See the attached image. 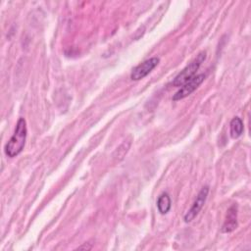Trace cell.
<instances>
[{
    "instance_id": "cell-1",
    "label": "cell",
    "mask_w": 251,
    "mask_h": 251,
    "mask_svg": "<svg viewBox=\"0 0 251 251\" xmlns=\"http://www.w3.org/2000/svg\"><path fill=\"white\" fill-rule=\"evenodd\" d=\"M26 135H27L26 122L24 118H20L15 127L14 134L11 136V138L8 140V142L4 147L5 154L10 158H14L18 156L25 147Z\"/></svg>"
},
{
    "instance_id": "cell-2",
    "label": "cell",
    "mask_w": 251,
    "mask_h": 251,
    "mask_svg": "<svg viewBox=\"0 0 251 251\" xmlns=\"http://www.w3.org/2000/svg\"><path fill=\"white\" fill-rule=\"evenodd\" d=\"M205 59L206 52H200L192 62H190L184 69H182V71H180V73L177 74V75L172 81V84L174 86H182L185 82L193 78L196 75V72L198 71L201 64L205 61Z\"/></svg>"
},
{
    "instance_id": "cell-3",
    "label": "cell",
    "mask_w": 251,
    "mask_h": 251,
    "mask_svg": "<svg viewBox=\"0 0 251 251\" xmlns=\"http://www.w3.org/2000/svg\"><path fill=\"white\" fill-rule=\"evenodd\" d=\"M160 59L157 57L149 58L136 67H134L130 73V78L132 80H140L148 75L159 64Z\"/></svg>"
},
{
    "instance_id": "cell-4",
    "label": "cell",
    "mask_w": 251,
    "mask_h": 251,
    "mask_svg": "<svg viewBox=\"0 0 251 251\" xmlns=\"http://www.w3.org/2000/svg\"><path fill=\"white\" fill-rule=\"evenodd\" d=\"M204 79H205L204 74L196 75L193 78H191L190 80L185 82L180 87V89H178L176 92V94H174L173 101H178V100H181V99L187 97L188 95H190L194 90H196L199 87V85L204 81Z\"/></svg>"
},
{
    "instance_id": "cell-5",
    "label": "cell",
    "mask_w": 251,
    "mask_h": 251,
    "mask_svg": "<svg viewBox=\"0 0 251 251\" xmlns=\"http://www.w3.org/2000/svg\"><path fill=\"white\" fill-rule=\"evenodd\" d=\"M208 193H209V187L208 186H204L202 187V189L199 191L195 201L193 202L191 208L187 211V213L184 215V221L186 223H189L191 222L197 215L198 213L201 211L203 205L205 204L206 202V199H207V196H208Z\"/></svg>"
},
{
    "instance_id": "cell-6",
    "label": "cell",
    "mask_w": 251,
    "mask_h": 251,
    "mask_svg": "<svg viewBox=\"0 0 251 251\" xmlns=\"http://www.w3.org/2000/svg\"><path fill=\"white\" fill-rule=\"evenodd\" d=\"M237 227V206L233 204L228 208L226 215V220L222 226L223 232H231Z\"/></svg>"
},
{
    "instance_id": "cell-7",
    "label": "cell",
    "mask_w": 251,
    "mask_h": 251,
    "mask_svg": "<svg viewBox=\"0 0 251 251\" xmlns=\"http://www.w3.org/2000/svg\"><path fill=\"white\" fill-rule=\"evenodd\" d=\"M243 122L239 117H234L229 124V133L232 138H238L243 132Z\"/></svg>"
},
{
    "instance_id": "cell-8",
    "label": "cell",
    "mask_w": 251,
    "mask_h": 251,
    "mask_svg": "<svg viewBox=\"0 0 251 251\" xmlns=\"http://www.w3.org/2000/svg\"><path fill=\"white\" fill-rule=\"evenodd\" d=\"M171 206H172V202H171V198H170V195L167 193V192H164L162 193L158 200H157V208H158V211L162 214V215H165L167 214L170 209H171Z\"/></svg>"
},
{
    "instance_id": "cell-9",
    "label": "cell",
    "mask_w": 251,
    "mask_h": 251,
    "mask_svg": "<svg viewBox=\"0 0 251 251\" xmlns=\"http://www.w3.org/2000/svg\"><path fill=\"white\" fill-rule=\"evenodd\" d=\"M82 248H86V249H90L91 246H79L78 249H82Z\"/></svg>"
}]
</instances>
